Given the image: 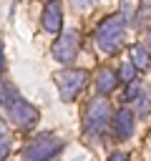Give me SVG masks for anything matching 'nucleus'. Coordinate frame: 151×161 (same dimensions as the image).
<instances>
[{
	"label": "nucleus",
	"mask_w": 151,
	"mask_h": 161,
	"mask_svg": "<svg viewBox=\"0 0 151 161\" xmlns=\"http://www.w3.org/2000/svg\"><path fill=\"white\" fill-rule=\"evenodd\" d=\"M108 161H128V156H126V153H113Z\"/></svg>",
	"instance_id": "nucleus-16"
},
{
	"label": "nucleus",
	"mask_w": 151,
	"mask_h": 161,
	"mask_svg": "<svg viewBox=\"0 0 151 161\" xmlns=\"http://www.w3.org/2000/svg\"><path fill=\"white\" fill-rule=\"evenodd\" d=\"M123 33H126V18L123 15H111L106 18L98 30H96V45L101 53H116L123 43Z\"/></svg>",
	"instance_id": "nucleus-1"
},
{
	"label": "nucleus",
	"mask_w": 151,
	"mask_h": 161,
	"mask_svg": "<svg viewBox=\"0 0 151 161\" xmlns=\"http://www.w3.org/2000/svg\"><path fill=\"white\" fill-rule=\"evenodd\" d=\"M148 45H151V30H148Z\"/></svg>",
	"instance_id": "nucleus-18"
},
{
	"label": "nucleus",
	"mask_w": 151,
	"mask_h": 161,
	"mask_svg": "<svg viewBox=\"0 0 151 161\" xmlns=\"http://www.w3.org/2000/svg\"><path fill=\"white\" fill-rule=\"evenodd\" d=\"M86 80H88V73H86V70H76V68L60 70V73L55 75V86H58L60 98H63V101H73V98L83 91Z\"/></svg>",
	"instance_id": "nucleus-3"
},
{
	"label": "nucleus",
	"mask_w": 151,
	"mask_h": 161,
	"mask_svg": "<svg viewBox=\"0 0 151 161\" xmlns=\"http://www.w3.org/2000/svg\"><path fill=\"white\" fill-rule=\"evenodd\" d=\"M113 131L118 138H131L133 133V113L128 108H118L113 116Z\"/></svg>",
	"instance_id": "nucleus-8"
},
{
	"label": "nucleus",
	"mask_w": 151,
	"mask_h": 161,
	"mask_svg": "<svg viewBox=\"0 0 151 161\" xmlns=\"http://www.w3.org/2000/svg\"><path fill=\"white\" fill-rule=\"evenodd\" d=\"M116 83H118V73H113L111 68H101V70H98V75H96V88H98L101 96H108V93L116 88Z\"/></svg>",
	"instance_id": "nucleus-9"
},
{
	"label": "nucleus",
	"mask_w": 151,
	"mask_h": 161,
	"mask_svg": "<svg viewBox=\"0 0 151 161\" xmlns=\"http://www.w3.org/2000/svg\"><path fill=\"white\" fill-rule=\"evenodd\" d=\"M3 65L5 63H3V40H0V73H3Z\"/></svg>",
	"instance_id": "nucleus-17"
},
{
	"label": "nucleus",
	"mask_w": 151,
	"mask_h": 161,
	"mask_svg": "<svg viewBox=\"0 0 151 161\" xmlns=\"http://www.w3.org/2000/svg\"><path fill=\"white\" fill-rule=\"evenodd\" d=\"M0 136H3V123H0Z\"/></svg>",
	"instance_id": "nucleus-19"
},
{
	"label": "nucleus",
	"mask_w": 151,
	"mask_h": 161,
	"mask_svg": "<svg viewBox=\"0 0 151 161\" xmlns=\"http://www.w3.org/2000/svg\"><path fill=\"white\" fill-rule=\"evenodd\" d=\"M128 88H126V93H123V101H138L143 93H141V86L133 80V83H126Z\"/></svg>",
	"instance_id": "nucleus-12"
},
{
	"label": "nucleus",
	"mask_w": 151,
	"mask_h": 161,
	"mask_svg": "<svg viewBox=\"0 0 151 161\" xmlns=\"http://www.w3.org/2000/svg\"><path fill=\"white\" fill-rule=\"evenodd\" d=\"M93 5V0H73V8L76 10H88Z\"/></svg>",
	"instance_id": "nucleus-14"
},
{
	"label": "nucleus",
	"mask_w": 151,
	"mask_h": 161,
	"mask_svg": "<svg viewBox=\"0 0 151 161\" xmlns=\"http://www.w3.org/2000/svg\"><path fill=\"white\" fill-rule=\"evenodd\" d=\"M138 111H141V113H146V111H148V103H146V98H143V96L138 98Z\"/></svg>",
	"instance_id": "nucleus-15"
},
{
	"label": "nucleus",
	"mask_w": 151,
	"mask_h": 161,
	"mask_svg": "<svg viewBox=\"0 0 151 161\" xmlns=\"http://www.w3.org/2000/svg\"><path fill=\"white\" fill-rule=\"evenodd\" d=\"M43 28L48 30V33H58L60 30V23H63V8H60V3L58 0H53V3H45V10H43Z\"/></svg>",
	"instance_id": "nucleus-7"
},
{
	"label": "nucleus",
	"mask_w": 151,
	"mask_h": 161,
	"mask_svg": "<svg viewBox=\"0 0 151 161\" xmlns=\"http://www.w3.org/2000/svg\"><path fill=\"white\" fill-rule=\"evenodd\" d=\"M136 65H133V60H126V63H121V70H118V78H121V83H133L136 80Z\"/></svg>",
	"instance_id": "nucleus-11"
},
{
	"label": "nucleus",
	"mask_w": 151,
	"mask_h": 161,
	"mask_svg": "<svg viewBox=\"0 0 151 161\" xmlns=\"http://www.w3.org/2000/svg\"><path fill=\"white\" fill-rule=\"evenodd\" d=\"M8 151H10V141H8L5 136H0V161H5Z\"/></svg>",
	"instance_id": "nucleus-13"
},
{
	"label": "nucleus",
	"mask_w": 151,
	"mask_h": 161,
	"mask_svg": "<svg viewBox=\"0 0 151 161\" xmlns=\"http://www.w3.org/2000/svg\"><path fill=\"white\" fill-rule=\"evenodd\" d=\"M131 60L138 70H146L151 65V53H148V45H141V43H133L131 45Z\"/></svg>",
	"instance_id": "nucleus-10"
},
{
	"label": "nucleus",
	"mask_w": 151,
	"mask_h": 161,
	"mask_svg": "<svg viewBox=\"0 0 151 161\" xmlns=\"http://www.w3.org/2000/svg\"><path fill=\"white\" fill-rule=\"evenodd\" d=\"M60 151V141L53 136H40L35 141H30V146L25 148V161H48L53 153Z\"/></svg>",
	"instance_id": "nucleus-6"
},
{
	"label": "nucleus",
	"mask_w": 151,
	"mask_h": 161,
	"mask_svg": "<svg viewBox=\"0 0 151 161\" xmlns=\"http://www.w3.org/2000/svg\"><path fill=\"white\" fill-rule=\"evenodd\" d=\"M8 116H10V121L18 126V128H33L35 123H38V108L33 106V103H28V101H23V98H15L10 106H8Z\"/></svg>",
	"instance_id": "nucleus-5"
},
{
	"label": "nucleus",
	"mask_w": 151,
	"mask_h": 161,
	"mask_svg": "<svg viewBox=\"0 0 151 161\" xmlns=\"http://www.w3.org/2000/svg\"><path fill=\"white\" fill-rule=\"evenodd\" d=\"M78 45H81V40H78V30H65V33H60V38L53 43V58H55L58 63L68 65V63L76 60V55H78Z\"/></svg>",
	"instance_id": "nucleus-4"
},
{
	"label": "nucleus",
	"mask_w": 151,
	"mask_h": 161,
	"mask_svg": "<svg viewBox=\"0 0 151 161\" xmlns=\"http://www.w3.org/2000/svg\"><path fill=\"white\" fill-rule=\"evenodd\" d=\"M43 3H53V0H43Z\"/></svg>",
	"instance_id": "nucleus-20"
},
{
	"label": "nucleus",
	"mask_w": 151,
	"mask_h": 161,
	"mask_svg": "<svg viewBox=\"0 0 151 161\" xmlns=\"http://www.w3.org/2000/svg\"><path fill=\"white\" fill-rule=\"evenodd\" d=\"M111 121V106L106 98H93L86 108V116H83V128L88 133H101Z\"/></svg>",
	"instance_id": "nucleus-2"
}]
</instances>
